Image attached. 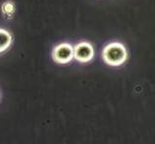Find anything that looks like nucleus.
Returning <instances> with one entry per match:
<instances>
[{"instance_id": "3", "label": "nucleus", "mask_w": 155, "mask_h": 144, "mask_svg": "<svg viewBox=\"0 0 155 144\" xmlns=\"http://www.w3.org/2000/svg\"><path fill=\"white\" fill-rule=\"evenodd\" d=\"M94 56L93 46L88 42H81L74 47V57L81 63H86L92 60Z\"/></svg>"}, {"instance_id": "2", "label": "nucleus", "mask_w": 155, "mask_h": 144, "mask_svg": "<svg viewBox=\"0 0 155 144\" xmlns=\"http://www.w3.org/2000/svg\"><path fill=\"white\" fill-rule=\"evenodd\" d=\"M52 58L60 64H66L74 58V49L69 44H60L53 49Z\"/></svg>"}, {"instance_id": "1", "label": "nucleus", "mask_w": 155, "mask_h": 144, "mask_svg": "<svg viewBox=\"0 0 155 144\" xmlns=\"http://www.w3.org/2000/svg\"><path fill=\"white\" fill-rule=\"evenodd\" d=\"M103 59L108 65L120 66L127 59V50L120 43H110L103 50Z\"/></svg>"}, {"instance_id": "4", "label": "nucleus", "mask_w": 155, "mask_h": 144, "mask_svg": "<svg viewBox=\"0 0 155 144\" xmlns=\"http://www.w3.org/2000/svg\"><path fill=\"white\" fill-rule=\"evenodd\" d=\"M12 43L11 34L4 29H0V52L6 50Z\"/></svg>"}]
</instances>
